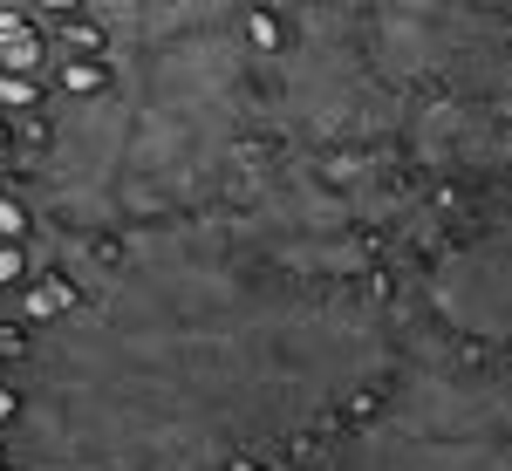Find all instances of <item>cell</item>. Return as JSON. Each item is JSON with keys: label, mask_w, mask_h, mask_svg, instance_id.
Returning a JSON list of instances; mask_svg holds the SVG:
<instances>
[{"label": "cell", "mask_w": 512, "mask_h": 471, "mask_svg": "<svg viewBox=\"0 0 512 471\" xmlns=\"http://www.w3.org/2000/svg\"><path fill=\"white\" fill-rule=\"evenodd\" d=\"M390 321L212 226H151L21 349L28 471H226L349 403Z\"/></svg>", "instance_id": "6da1fadb"}, {"label": "cell", "mask_w": 512, "mask_h": 471, "mask_svg": "<svg viewBox=\"0 0 512 471\" xmlns=\"http://www.w3.org/2000/svg\"><path fill=\"white\" fill-rule=\"evenodd\" d=\"M117 41V76L62 110L55 144L41 157V192L55 219L82 233L164 219L226 164L239 137L246 55L226 14Z\"/></svg>", "instance_id": "7a4b0ae2"}, {"label": "cell", "mask_w": 512, "mask_h": 471, "mask_svg": "<svg viewBox=\"0 0 512 471\" xmlns=\"http://www.w3.org/2000/svg\"><path fill=\"white\" fill-rule=\"evenodd\" d=\"M315 471H512V383L478 362H417Z\"/></svg>", "instance_id": "3957f363"}, {"label": "cell", "mask_w": 512, "mask_h": 471, "mask_svg": "<svg viewBox=\"0 0 512 471\" xmlns=\"http://www.w3.org/2000/svg\"><path fill=\"white\" fill-rule=\"evenodd\" d=\"M431 308L458 335H512V192L492 205V219L478 226L451 260H437L431 274Z\"/></svg>", "instance_id": "277c9868"}, {"label": "cell", "mask_w": 512, "mask_h": 471, "mask_svg": "<svg viewBox=\"0 0 512 471\" xmlns=\"http://www.w3.org/2000/svg\"><path fill=\"white\" fill-rule=\"evenodd\" d=\"M0 69H14V76L41 69V35L28 28L21 7H0Z\"/></svg>", "instance_id": "5b68a950"}, {"label": "cell", "mask_w": 512, "mask_h": 471, "mask_svg": "<svg viewBox=\"0 0 512 471\" xmlns=\"http://www.w3.org/2000/svg\"><path fill=\"white\" fill-rule=\"evenodd\" d=\"M0 103H14V110H21V103H35V82H21V76H0Z\"/></svg>", "instance_id": "8992f818"}, {"label": "cell", "mask_w": 512, "mask_h": 471, "mask_svg": "<svg viewBox=\"0 0 512 471\" xmlns=\"http://www.w3.org/2000/svg\"><path fill=\"white\" fill-rule=\"evenodd\" d=\"M21 226H28V219H21V205H14V198H0V239H14Z\"/></svg>", "instance_id": "52a82bcc"}, {"label": "cell", "mask_w": 512, "mask_h": 471, "mask_svg": "<svg viewBox=\"0 0 512 471\" xmlns=\"http://www.w3.org/2000/svg\"><path fill=\"white\" fill-rule=\"evenodd\" d=\"M7 280H21V253H14V246L0 239V287H7Z\"/></svg>", "instance_id": "ba28073f"}, {"label": "cell", "mask_w": 512, "mask_h": 471, "mask_svg": "<svg viewBox=\"0 0 512 471\" xmlns=\"http://www.w3.org/2000/svg\"><path fill=\"white\" fill-rule=\"evenodd\" d=\"M41 7H48V14H69V7H76V0H41Z\"/></svg>", "instance_id": "9c48e42d"}, {"label": "cell", "mask_w": 512, "mask_h": 471, "mask_svg": "<svg viewBox=\"0 0 512 471\" xmlns=\"http://www.w3.org/2000/svg\"><path fill=\"white\" fill-rule=\"evenodd\" d=\"M7 410H21V403H14V396H7V383H0V417H7Z\"/></svg>", "instance_id": "30bf717a"}, {"label": "cell", "mask_w": 512, "mask_h": 471, "mask_svg": "<svg viewBox=\"0 0 512 471\" xmlns=\"http://www.w3.org/2000/svg\"><path fill=\"white\" fill-rule=\"evenodd\" d=\"M0 7H21V0H0Z\"/></svg>", "instance_id": "8fae6325"}]
</instances>
